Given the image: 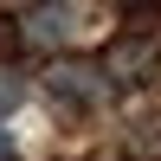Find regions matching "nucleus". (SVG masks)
I'll list each match as a JSON object with an SVG mask.
<instances>
[{
    "label": "nucleus",
    "instance_id": "f257e3e1",
    "mask_svg": "<svg viewBox=\"0 0 161 161\" xmlns=\"http://www.w3.org/2000/svg\"><path fill=\"white\" fill-rule=\"evenodd\" d=\"M45 90L64 110H97V103L110 97V77H103V64H52Z\"/></svg>",
    "mask_w": 161,
    "mask_h": 161
},
{
    "label": "nucleus",
    "instance_id": "f03ea898",
    "mask_svg": "<svg viewBox=\"0 0 161 161\" xmlns=\"http://www.w3.org/2000/svg\"><path fill=\"white\" fill-rule=\"evenodd\" d=\"M71 32H77L71 0H32L26 19H19V39H26V45H64Z\"/></svg>",
    "mask_w": 161,
    "mask_h": 161
},
{
    "label": "nucleus",
    "instance_id": "7ed1b4c3",
    "mask_svg": "<svg viewBox=\"0 0 161 161\" xmlns=\"http://www.w3.org/2000/svg\"><path fill=\"white\" fill-rule=\"evenodd\" d=\"M26 90H32V84H26V71L0 64V116H13V110H19V103H26Z\"/></svg>",
    "mask_w": 161,
    "mask_h": 161
},
{
    "label": "nucleus",
    "instance_id": "20e7f679",
    "mask_svg": "<svg viewBox=\"0 0 161 161\" xmlns=\"http://www.w3.org/2000/svg\"><path fill=\"white\" fill-rule=\"evenodd\" d=\"M0 161H19V148H13V136L0 129Z\"/></svg>",
    "mask_w": 161,
    "mask_h": 161
}]
</instances>
